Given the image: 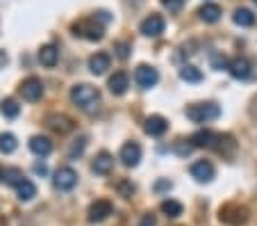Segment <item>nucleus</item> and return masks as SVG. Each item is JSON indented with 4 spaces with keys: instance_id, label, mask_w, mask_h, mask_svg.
<instances>
[{
    "instance_id": "nucleus-1",
    "label": "nucleus",
    "mask_w": 257,
    "mask_h": 226,
    "mask_svg": "<svg viewBox=\"0 0 257 226\" xmlns=\"http://www.w3.org/2000/svg\"><path fill=\"white\" fill-rule=\"evenodd\" d=\"M71 101L78 105L80 110H84V112H93V110L98 108V101H100V92L87 83L75 85V87L71 89Z\"/></svg>"
},
{
    "instance_id": "nucleus-2",
    "label": "nucleus",
    "mask_w": 257,
    "mask_h": 226,
    "mask_svg": "<svg viewBox=\"0 0 257 226\" xmlns=\"http://www.w3.org/2000/svg\"><path fill=\"white\" fill-rule=\"evenodd\" d=\"M73 35L75 37H82V39L89 41H100L102 35H105V28L100 23H96V16L93 19H82L78 23H73Z\"/></svg>"
},
{
    "instance_id": "nucleus-3",
    "label": "nucleus",
    "mask_w": 257,
    "mask_h": 226,
    "mask_svg": "<svg viewBox=\"0 0 257 226\" xmlns=\"http://www.w3.org/2000/svg\"><path fill=\"white\" fill-rule=\"evenodd\" d=\"M221 114V108L216 103H196L187 108V117L194 123H207L212 119H216Z\"/></svg>"
},
{
    "instance_id": "nucleus-4",
    "label": "nucleus",
    "mask_w": 257,
    "mask_h": 226,
    "mask_svg": "<svg viewBox=\"0 0 257 226\" xmlns=\"http://www.w3.org/2000/svg\"><path fill=\"white\" fill-rule=\"evenodd\" d=\"M221 221L225 224H232V226H239V224H246L248 219V208L246 206H237V203H230V206H223L221 208Z\"/></svg>"
},
{
    "instance_id": "nucleus-5",
    "label": "nucleus",
    "mask_w": 257,
    "mask_h": 226,
    "mask_svg": "<svg viewBox=\"0 0 257 226\" xmlns=\"http://www.w3.org/2000/svg\"><path fill=\"white\" fill-rule=\"evenodd\" d=\"M114 212V206L112 201H107V199H98V201H93L91 206H89V221L91 224H100V221H105L107 217Z\"/></svg>"
},
{
    "instance_id": "nucleus-6",
    "label": "nucleus",
    "mask_w": 257,
    "mask_h": 226,
    "mask_svg": "<svg viewBox=\"0 0 257 226\" xmlns=\"http://www.w3.org/2000/svg\"><path fill=\"white\" fill-rule=\"evenodd\" d=\"M135 80H137V85H139L141 89H151V87H155L157 85L160 73H157L155 66L141 64V66H137V71H135Z\"/></svg>"
},
{
    "instance_id": "nucleus-7",
    "label": "nucleus",
    "mask_w": 257,
    "mask_h": 226,
    "mask_svg": "<svg viewBox=\"0 0 257 226\" xmlns=\"http://www.w3.org/2000/svg\"><path fill=\"white\" fill-rule=\"evenodd\" d=\"M78 185V174H75V169L71 167H59L57 172H55V187L57 190H73V187Z\"/></svg>"
},
{
    "instance_id": "nucleus-8",
    "label": "nucleus",
    "mask_w": 257,
    "mask_h": 226,
    "mask_svg": "<svg viewBox=\"0 0 257 226\" xmlns=\"http://www.w3.org/2000/svg\"><path fill=\"white\" fill-rule=\"evenodd\" d=\"M46 126H48L53 133L66 135L75 128V123H73V119L66 117V114H48V117H46Z\"/></svg>"
},
{
    "instance_id": "nucleus-9",
    "label": "nucleus",
    "mask_w": 257,
    "mask_h": 226,
    "mask_svg": "<svg viewBox=\"0 0 257 226\" xmlns=\"http://www.w3.org/2000/svg\"><path fill=\"white\" fill-rule=\"evenodd\" d=\"M21 94H23L25 101H39L41 94H44V83H41L37 76H30L28 80H23V85H21Z\"/></svg>"
},
{
    "instance_id": "nucleus-10",
    "label": "nucleus",
    "mask_w": 257,
    "mask_h": 226,
    "mask_svg": "<svg viewBox=\"0 0 257 226\" xmlns=\"http://www.w3.org/2000/svg\"><path fill=\"white\" fill-rule=\"evenodd\" d=\"M164 25L166 23L160 14H151L148 19L141 21L139 30H141V35H146V37H160L162 32H164Z\"/></svg>"
},
{
    "instance_id": "nucleus-11",
    "label": "nucleus",
    "mask_w": 257,
    "mask_h": 226,
    "mask_svg": "<svg viewBox=\"0 0 257 226\" xmlns=\"http://www.w3.org/2000/svg\"><path fill=\"white\" fill-rule=\"evenodd\" d=\"M118 158H121V163L125 165V167H137V165H139V160H141V146L137 142L123 144Z\"/></svg>"
},
{
    "instance_id": "nucleus-12",
    "label": "nucleus",
    "mask_w": 257,
    "mask_h": 226,
    "mask_svg": "<svg viewBox=\"0 0 257 226\" xmlns=\"http://www.w3.org/2000/svg\"><path fill=\"white\" fill-rule=\"evenodd\" d=\"M144 130L151 135V137H162V135L169 130V121H166L164 117H160V114H153V117L146 119Z\"/></svg>"
},
{
    "instance_id": "nucleus-13",
    "label": "nucleus",
    "mask_w": 257,
    "mask_h": 226,
    "mask_svg": "<svg viewBox=\"0 0 257 226\" xmlns=\"http://www.w3.org/2000/svg\"><path fill=\"white\" fill-rule=\"evenodd\" d=\"M228 71L232 78L246 80V78H250V62H248L246 57H234V59H230Z\"/></svg>"
},
{
    "instance_id": "nucleus-14",
    "label": "nucleus",
    "mask_w": 257,
    "mask_h": 226,
    "mask_svg": "<svg viewBox=\"0 0 257 226\" xmlns=\"http://www.w3.org/2000/svg\"><path fill=\"white\" fill-rule=\"evenodd\" d=\"M191 176H194L198 183H209L214 178L212 163H207V160H198V163H194L191 165Z\"/></svg>"
},
{
    "instance_id": "nucleus-15",
    "label": "nucleus",
    "mask_w": 257,
    "mask_h": 226,
    "mask_svg": "<svg viewBox=\"0 0 257 226\" xmlns=\"http://www.w3.org/2000/svg\"><path fill=\"white\" fill-rule=\"evenodd\" d=\"M112 167H114V158H112V153H107V151L98 153L96 160H93V165H91L93 174H100V176L109 174V172H112Z\"/></svg>"
},
{
    "instance_id": "nucleus-16",
    "label": "nucleus",
    "mask_w": 257,
    "mask_h": 226,
    "mask_svg": "<svg viewBox=\"0 0 257 226\" xmlns=\"http://www.w3.org/2000/svg\"><path fill=\"white\" fill-rule=\"evenodd\" d=\"M107 87H109V92L116 94V96H121V94L127 92V87H130V78H127L125 71H116V73L109 78V83H107Z\"/></svg>"
},
{
    "instance_id": "nucleus-17",
    "label": "nucleus",
    "mask_w": 257,
    "mask_h": 226,
    "mask_svg": "<svg viewBox=\"0 0 257 226\" xmlns=\"http://www.w3.org/2000/svg\"><path fill=\"white\" fill-rule=\"evenodd\" d=\"M109 64H112V59H109L107 53H96L89 57V69H91L93 76H102L107 69H109Z\"/></svg>"
},
{
    "instance_id": "nucleus-18",
    "label": "nucleus",
    "mask_w": 257,
    "mask_h": 226,
    "mask_svg": "<svg viewBox=\"0 0 257 226\" xmlns=\"http://www.w3.org/2000/svg\"><path fill=\"white\" fill-rule=\"evenodd\" d=\"M30 151H32L34 156H41V158H46L50 151H53V142H50L48 137H41V135H34V137L30 139Z\"/></svg>"
},
{
    "instance_id": "nucleus-19",
    "label": "nucleus",
    "mask_w": 257,
    "mask_h": 226,
    "mask_svg": "<svg viewBox=\"0 0 257 226\" xmlns=\"http://www.w3.org/2000/svg\"><path fill=\"white\" fill-rule=\"evenodd\" d=\"M189 142H191V146H198V148H212L214 146V142H216V135L212 133V130H198V133H194L189 137Z\"/></svg>"
},
{
    "instance_id": "nucleus-20",
    "label": "nucleus",
    "mask_w": 257,
    "mask_h": 226,
    "mask_svg": "<svg viewBox=\"0 0 257 226\" xmlns=\"http://www.w3.org/2000/svg\"><path fill=\"white\" fill-rule=\"evenodd\" d=\"M57 59H59L57 46H53V44L41 46V50H39V62L44 64V66H55V64H57Z\"/></svg>"
},
{
    "instance_id": "nucleus-21",
    "label": "nucleus",
    "mask_w": 257,
    "mask_h": 226,
    "mask_svg": "<svg viewBox=\"0 0 257 226\" xmlns=\"http://www.w3.org/2000/svg\"><path fill=\"white\" fill-rule=\"evenodd\" d=\"M0 181H5L7 185H16V187H19L21 183L25 181V176H23V172H21V169L7 167V169H0Z\"/></svg>"
},
{
    "instance_id": "nucleus-22",
    "label": "nucleus",
    "mask_w": 257,
    "mask_h": 226,
    "mask_svg": "<svg viewBox=\"0 0 257 226\" xmlns=\"http://www.w3.org/2000/svg\"><path fill=\"white\" fill-rule=\"evenodd\" d=\"M200 19L205 21V23H216L218 19H221V7L214 5V3H207V5L200 7Z\"/></svg>"
},
{
    "instance_id": "nucleus-23",
    "label": "nucleus",
    "mask_w": 257,
    "mask_h": 226,
    "mask_svg": "<svg viewBox=\"0 0 257 226\" xmlns=\"http://www.w3.org/2000/svg\"><path fill=\"white\" fill-rule=\"evenodd\" d=\"M16 192H19V199H21V201H32V199L37 197V187H34V183L28 181V178H25V181L21 183L19 187H16Z\"/></svg>"
},
{
    "instance_id": "nucleus-24",
    "label": "nucleus",
    "mask_w": 257,
    "mask_h": 226,
    "mask_svg": "<svg viewBox=\"0 0 257 226\" xmlns=\"http://www.w3.org/2000/svg\"><path fill=\"white\" fill-rule=\"evenodd\" d=\"M232 21L241 28H250V25H255V14L250 10H237L232 14Z\"/></svg>"
},
{
    "instance_id": "nucleus-25",
    "label": "nucleus",
    "mask_w": 257,
    "mask_h": 226,
    "mask_svg": "<svg viewBox=\"0 0 257 226\" xmlns=\"http://www.w3.org/2000/svg\"><path fill=\"white\" fill-rule=\"evenodd\" d=\"M180 78L185 80V83H200V80H203V73H200V69L191 66V64H185V66L180 69Z\"/></svg>"
},
{
    "instance_id": "nucleus-26",
    "label": "nucleus",
    "mask_w": 257,
    "mask_h": 226,
    "mask_svg": "<svg viewBox=\"0 0 257 226\" xmlns=\"http://www.w3.org/2000/svg\"><path fill=\"white\" fill-rule=\"evenodd\" d=\"M182 203L180 201H173V199H166V201H162V212H164L166 217H180L182 215Z\"/></svg>"
},
{
    "instance_id": "nucleus-27",
    "label": "nucleus",
    "mask_w": 257,
    "mask_h": 226,
    "mask_svg": "<svg viewBox=\"0 0 257 226\" xmlns=\"http://www.w3.org/2000/svg\"><path fill=\"white\" fill-rule=\"evenodd\" d=\"M16 146H19V142H16V137L12 133H3V135H0V151H3V153H14Z\"/></svg>"
},
{
    "instance_id": "nucleus-28",
    "label": "nucleus",
    "mask_w": 257,
    "mask_h": 226,
    "mask_svg": "<svg viewBox=\"0 0 257 226\" xmlns=\"http://www.w3.org/2000/svg\"><path fill=\"white\" fill-rule=\"evenodd\" d=\"M0 112L5 114L7 119H14V117H19V112H21V105L16 103V101L7 99V101H3V103H0Z\"/></svg>"
},
{
    "instance_id": "nucleus-29",
    "label": "nucleus",
    "mask_w": 257,
    "mask_h": 226,
    "mask_svg": "<svg viewBox=\"0 0 257 226\" xmlns=\"http://www.w3.org/2000/svg\"><path fill=\"white\" fill-rule=\"evenodd\" d=\"M84 146H87V139H84V137L75 139V144H73V146H71V148H68V156H71V158L80 156V153H82V151H84Z\"/></svg>"
},
{
    "instance_id": "nucleus-30",
    "label": "nucleus",
    "mask_w": 257,
    "mask_h": 226,
    "mask_svg": "<svg viewBox=\"0 0 257 226\" xmlns=\"http://www.w3.org/2000/svg\"><path fill=\"white\" fill-rule=\"evenodd\" d=\"M118 192H121L123 197H132V194H135V185H132V183H127V181H121L118 183Z\"/></svg>"
},
{
    "instance_id": "nucleus-31",
    "label": "nucleus",
    "mask_w": 257,
    "mask_h": 226,
    "mask_svg": "<svg viewBox=\"0 0 257 226\" xmlns=\"http://www.w3.org/2000/svg\"><path fill=\"white\" fill-rule=\"evenodd\" d=\"M114 50H116V55L121 59H125L127 55H130V53H127V50H130V46H127L125 41H118V44H114Z\"/></svg>"
},
{
    "instance_id": "nucleus-32",
    "label": "nucleus",
    "mask_w": 257,
    "mask_h": 226,
    "mask_svg": "<svg viewBox=\"0 0 257 226\" xmlns=\"http://www.w3.org/2000/svg\"><path fill=\"white\" fill-rule=\"evenodd\" d=\"M182 3L185 0H162V5L169 7V12H180L182 10Z\"/></svg>"
},
{
    "instance_id": "nucleus-33",
    "label": "nucleus",
    "mask_w": 257,
    "mask_h": 226,
    "mask_svg": "<svg viewBox=\"0 0 257 226\" xmlns=\"http://www.w3.org/2000/svg\"><path fill=\"white\" fill-rule=\"evenodd\" d=\"M212 64H214V69H223V66H228V59L221 57V55H212Z\"/></svg>"
},
{
    "instance_id": "nucleus-34",
    "label": "nucleus",
    "mask_w": 257,
    "mask_h": 226,
    "mask_svg": "<svg viewBox=\"0 0 257 226\" xmlns=\"http://www.w3.org/2000/svg\"><path fill=\"white\" fill-rule=\"evenodd\" d=\"M139 226H157V219H155V215H144L141 217V221H139Z\"/></svg>"
},
{
    "instance_id": "nucleus-35",
    "label": "nucleus",
    "mask_w": 257,
    "mask_h": 226,
    "mask_svg": "<svg viewBox=\"0 0 257 226\" xmlns=\"http://www.w3.org/2000/svg\"><path fill=\"white\" fill-rule=\"evenodd\" d=\"M7 62H10V57H7V53H5V50H0V69H3V66H5Z\"/></svg>"
},
{
    "instance_id": "nucleus-36",
    "label": "nucleus",
    "mask_w": 257,
    "mask_h": 226,
    "mask_svg": "<svg viewBox=\"0 0 257 226\" xmlns=\"http://www.w3.org/2000/svg\"><path fill=\"white\" fill-rule=\"evenodd\" d=\"M155 187H157V190H171V183L169 181H160Z\"/></svg>"
},
{
    "instance_id": "nucleus-37",
    "label": "nucleus",
    "mask_w": 257,
    "mask_h": 226,
    "mask_svg": "<svg viewBox=\"0 0 257 226\" xmlns=\"http://www.w3.org/2000/svg\"><path fill=\"white\" fill-rule=\"evenodd\" d=\"M34 172H37V174H46V165L37 163V165H34Z\"/></svg>"
},
{
    "instance_id": "nucleus-38",
    "label": "nucleus",
    "mask_w": 257,
    "mask_h": 226,
    "mask_svg": "<svg viewBox=\"0 0 257 226\" xmlns=\"http://www.w3.org/2000/svg\"><path fill=\"white\" fill-rule=\"evenodd\" d=\"M255 3H257V0H255Z\"/></svg>"
}]
</instances>
